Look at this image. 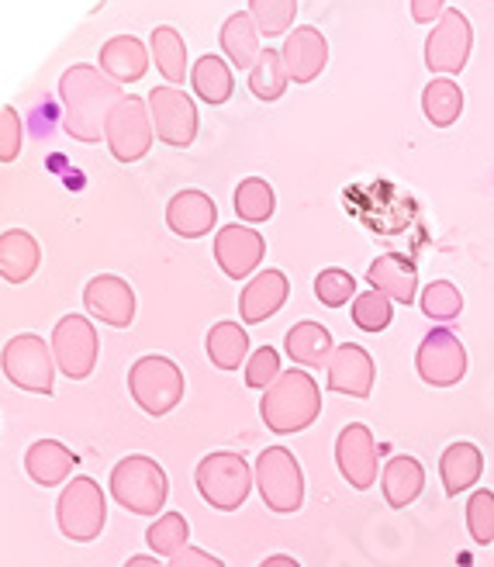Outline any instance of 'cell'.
<instances>
[{
  "label": "cell",
  "mask_w": 494,
  "mask_h": 567,
  "mask_svg": "<svg viewBox=\"0 0 494 567\" xmlns=\"http://www.w3.org/2000/svg\"><path fill=\"white\" fill-rule=\"evenodd\" d=\"M63 125L76 142H101L111 111L125 101L122 83L101 76L97 66H73L60 80Z\"/></svg>",
  "instance_id": "cell-1"
},
{
  "label": "cell",
  "mask_w": 494,
  "mask_h": 567,
  "mask_svg": "<svg viewBox=\"0 0 494 567\" xmlns=\"http://www.w3.org/2000/svg\"><path fill=\"white\" fill-rule=\"evenodd\" d=\"M259 415H264L270 433H301L315 419L322 415V391H318L315 378L305 371H284L267 391L264 402H259Z\"/></svg>",
  "instance_id": "cell-2"
},
{
  "label": "cell",
  "mask_w": 494,
  "mask_h": 567,
  "mask_svg": "<svg viewBox=\"0 0 494 567\" xmlns=\"http://www.w3.org/2000/svg\"><path fill=\"white\" fill-rule=\"evenodd\" d=\"M111 495L122 508L135 516H156L163 513L169 485L166 474L153 457H142V453H132V457L119 461L111 471Z\"/></svg>",
  "instance_id": "cell-3"
},
{
  "label": "cell",
  "mask_w": 494,
  "mask_h": 567,
  "mask_svg": "<svg viewBox=\"0 0 494 567\" xmlns=\"http://www.w3.org/2000/svg\"><path fill=\"white\" fill-rule=\"evenodd\" d=\"M256 485L253 467L231 450L208 453L205 461L197 464V492L218 513H236V508L249 498Z\"/></svg>",
  "instance_id": "cell-4"
},
{
  "label": "cell",
  "mask_w": 494,
  "mask_h": 567,
  "mask_svg": "<svg viewBox=\"0 0 494 567\" xmlns=\"http://www.w3.org/2000/svg\"><path fill=\"white\" fill-rule=\"evenodd\" d=\"M253 474L270 513H280V516L298 513L305 502V474H301L298 457L287 446H267L256 457Z\"/></svg>",
  "instance_id": "cell-5"
},
{
  "label": "cell",
  "mask_w": 494,
  "mask_h": 567,
  "mask_svg": "<svg viewBox=\"0 0 494 567\" xmlns=\"http://www.w3.org/2000/svg\"><path fill=\"white\" fill-rule=\"evenodd\" d=\"M128 391L145 415H166L184 402V371L166 357H142L128 371Z\"/></svg>",
  "instance_id": "cell-6"
},
{
  "label": "cell",
  "mask_w": 494,
  "mask_h": 567,
  "mask_svg": "<svg viewBox=\"0 0 494 567\" xmlns=\"http://www.w3.org/2000/svg\"><path fill=\"white\" fill-rule=\"evenodd\" d=\"M55 519H60V529L66 540H76V544L97 540L107 523V502H104V492L97 481L73 477L63 488L60 502H55Z\"/></svg>",
  "instance_id": "cell-7"
},
{
  "label": "cell",
  "mask_w": 494,
  "mask_h": 567,
  "mask_svg": "<svg viewBox=\"0 0 494 567\" xmlns=\"http://www.w3.org/2000/svg\"><path fill=\"white\" fill-rule=\"evenodd\" d=\"M153 115H150V101L142 97H125L119 107L111 111V118L104 125L107 150L119 163H135L150 153L153 146Z\"/></svg>",
  "instance_id": "cell-8"
},
{
  "label": "cell",
  "mask_w": 494,
  "mask_h": 567,
  "mask_svg": "<svg viewBox=\"0 0 494 567\" xmlns=\"http://www.w3.org/2000/svg\"><path fill=\"white\" fill-rule=\"evenodd\" d=\"M52 347H45V339L35 332H21L0 353V363H4V374L11 384H18L21 391L32 394H52Z\"/></svg>",
  "instance_id": "cell-9"
},
{
  "label": "cell",
  "mask_w": 494,
  "mask_h": 567,
  "mask_svg": "<svg viewBox=\"0 0 494 567\" xmlns=\"http://www.w3.org/2000/svg\"><path fill=\"white\" fill-rule=\"evenodd\" d=\"M471 49H474V28L467 14L446 8L425 39V66L432 73H460L471 60Z\"/></svg>",
  "instance_id": "cell-10"
},
{
  "label": "cell",
  "mask_w": 494,
  "mask_h": 567,
  "mask_svg": "<svg viewBox=\"0 0 494 567\" xmlns=\"http://www.w3.org/2000/svg\"><path fill=\"white\" fill-rule=\"evenodd\" d=\"M52 357L60 363V371L70 381H83L94 374L97 363V332L91 319L83 316H63L52 329Z\"/></svg>",
  "instance_id": "cell-11"
},
{
  "label": "cell",
  "mask_w": 494,
  "mask_h": 567,
  "mask_svg": "<svg viewBox=\"0 0 494 567\" xmlns=\"http://www.w3.org/2000/svg\"><path fill=\"white\" fill-rule=\"evenodd\" d=\"M419 378L432 388H453L467 374V350L450 329H432L415 353Z\"/></svg>",
  "instance_id": "cell-12"
},
{
  "label": "cell",
  "mask_w": 494,
  "mask_h": 567,
  "mask_svg": "<svg viewBox=\"0 0 494 567\" xmlns=\"http://www.w3.org/2000/svg\"><path fill=\"white\" fill-rule=\"evenodd\" d=\"M153 132L173 150H187L197 135V107L181 87H156L150 94Z\"/></svg>",
  "instance_id": "cell-13"
},
{
  "label": "cell",
  "mask_w": 494,
  "mask_h": 567,
  "mask_svg": "<svg viewBox=\"0 0 494 567\" xmlns=\"http://www.w3.org/2000/svg\"><path fill=\"white\" fill-rule=\"evenodd\" d=\"M336 464L339 474L350 481L357 492L377 485V443L363 422H350L336 440Z\"/></svg>",
  "instance_id": "cell-14"
},
{
  "label": "cell",
  "mask_w": 494,
  "mask_h": 567,
  "mask_svg": "<svg viewBox=\"0 0 494 567\" xmlns=\"http://www.w3.org/2000/svg\"><path fill=\"white\" fill-rule=\"evenodd\" d=\"M264 257H267V239L256 229H249V225H225V229H218L215 260L231 280L249 277L259 264H264Z\"/></svg>",
  "instance_id": "cell-15"
},
{
  "label": "cell",
  "mask_w": 494,
  "mask_h": 567,
  "mask_svg": "<svg viewBox=\"0 0 494 567\" xmlns=\"http://www.w3.org/2000/svg\"><path fill=\"white\" fill-rule=\"evenodd\" d=\"M83 305L91 311L94 319H101L104 326H114V329H128L132 319H135V291L132 284L114 277V274H101L86 284L83 291Z\"/></svg>",
  "instance_id": "cell-16"
},
{
  "label": "cell",
  "mask_w": 494,
  "mask_h": 567,
  "mask_svg": "<svg viewBox=\"0 0 494 567\" xmlns=\"http://www.w3.org/2000/svg\"><path fill=\"white\" fill-rule=\"evenodd\" d=\"M326 388L336 391V394H350V399H370L373 391V357L357 347V343H346V347H336L329 367H326Z\"/></svg>",
  "instance_id": "cell-17"
},
{
  "label": "cell",
  "mask_w": 494,
  "mask_h": 567,
  "mask_svg": "<svg viewBox=\"0 0 494 567\" xmlns=\"http://www.w3.org/2000/svg\"><path fill=\"white\" fill-rule=\"evenodd\" d=\"M280 55H284V66H287L290 80L311 83L315 76H322V70L329 63V42L315 24H305V28H295V32L287 35Z\"/></svg>",
  "instance_id": "cell-18"
},
{
  "label": "cell",
  "mask_w": 494,
  "mask_h": 567,
  "mask_svg": "<svg viewBox=\"0 0 494 567\" xmlns=\"http://www.w3.org/2000/svg\"><path fill=\"white\" fill-rule=\"evenodd\" d=\"M367 284L373 291L388 295L391 301L398 305H415L419 298V270L412 260L398 257V252H384V257H377L370 267H367Z\"/></svg>",
  "instance_id": "cell-19"
},
{
  "label": "cell",
  "mask_w": 494,
  "mask_h": 567,
  "mask_svg": "<svg viewBox=\"0 0 494 567\" xmlns=\"http://www.w3.org/2000/svg\"><path fill=\"white\" fill-rule=\"evenodd\" d=\"M287 295H290L287 274H280V270H264V274H256V277L246 284V291L239 295V319L249 322V326L267 322L270 316H277V311L284 308Z\"/></svg>",
  "instance_id": "cell-20"
},
{
  "label": "cell",
  "mask_w": 494,
  "mask_h": 567,
  "mask_svg": "<svg viewBox=\"0 0 494 567\" xmlns=\"http://www.w3.org/2000/svg\"><path fill=\"white\" fill-rule=\"evenodd\" d=\"M218 208L205 190H181L166 205V225L184 239H200L215 229Z\"/></svg>",
  "instance_id": "cell-21"
},
{
  "label": "cell",
  "mask_w": 494,
  "mask_h": 567,
  "mask_svg": "<svg viewBox=\"0 0 494 567\" xmlns=\"http://www.w3.org/2000/svg\"><path fill=\"white\" fill-rule=\"evenodd\" d=\"M73 467H76L73 450L66 443H60V440H39V443L28 446V453H24V471L42 488L63 485Z\"/></svg>",
  "instance_id": "cell-22"
},
{
  "label": "cell",
  "mask_w": 494,
  "mask_h": 567,
  "mask_svg": "<svg viewBox=\"0 0 494 567\" xmlns=\"http://www.w3.org/2000/svg\"><path fill=\"white\" fill-rule=\"evenodd\" d=\"M481 474H484V453L474 443L460 440V443H450L443 450V457H440V477H443L450 498H456L460 492L474 488L477 481H481Z\"/></svg>",
  "instance_id": "cell-23"
},
{
  "label": "cell",
  "mask_w": 494,
  "mask_h": 567,
  "mask_svg": "<svg viewBox=\"0 0 494 567\" xmlns=\"http://www.w3.org/2000/svg\"><path fill=\"white\" fill-rule=\"evenodd\" d=\"M284 350L287 357L295 360L298 367H311V371H322V367H329L332 353H336V343L326 326L318 322H298L295 329L287 332L284 339Z\"/></svg>",
  "instance_id": "cell-24"
},
{
  "label": "cell",
  "mask_w": 494,
  "mask_h": 567,
  "mask_svg": "<svg viewBox=\"0 0 494 567\" xmlns=\"http://www.w3.org/2000/svg\"><path fill=\"white\" fill-rule=\"evenodd\" d=\"M145 66H150V52H145V45L135 35H114L101 45V70L114 83L142 80Z\"/></svg>",
  "instance_id": "cell-25"
},
{
  "label": "cell",
  "mask_w": 494,
  "mask_h": 567,
  "mask_svg": "<svg viewBox=\"0 0 494 567\" xmlns=\"http://www.w3.org/2000/svg\"><path fill=\"white\" fill-rule=\"evenodd\" d=\"M425 488V467L409 457V453H401V457H391L384 474H381V492H384V502L391 508H404L412 505Z\"/></svg>",
  "instance_id": "cell-26"
},
{
  "label": "cell",
  "mask_w": 494,
  "mask_h": 567,
  "mask_svg": "<svg viewBox=\"0 0 494 567\" xmlns=\"http://www.w3.org/2000/svg\"><path fill=\"white\" fill-rule=\"evenodd\" d=\"M39 260H42L39 243L24 229L0 233V277L8 284H24L28 277H35Z\"/></svg>",
  "instance_id": "cell-27"
},
{
  "label": "cell",
  "mask_w": 494,
  "mask_h": 567,
  "mask_svg": "<svg viewBox=\"0 0 494 567\" xmlns=\"http://www.w3.org/2000/svg\"><path fill=\"white\" fill-rule=\"evenodd\" d=\"M259 28H256V21H253V14H246V11H239V14H231L225 24H222V35H218V42H222V52L231 60V66H239V70H253L256 66V60H259Z\"/></svg>",
  "instance_id": "cell-28"
},
{
  "label": "cell",
  "mask_w": 494,
  "mask_h": 567,
  "mask_svg": "<svg viewBox=\"0 0 494 567\" xmlns=\"http://www.w3.org/2000/svg\"><path fill=\"white\" fill-rule=\"evenodd\" d=\"M205 350L218 371H239L249 357V336L239 322H218L205 339Z\"/></svg>",
  "instance_id": "cell-29"
},
{
  "label": "cell",
  "mask_w": 494,
  "mask_h": 567,
  "mask_svg": "<svg viewBox=\"0 0 494 567\" xmlns=\"http://www.w3.org/2000/svg\"><path fill=\"white\" fill-rule=\"evenodd\" d=\"M422 111L435 128H450L463 115V91L450 76H435L422 91Z\"/></svg>",
  "instance_id": "cell-30"
},
{
  "label": "cell",
  "mask_w": 494,
  "mask_h": 567,
  "mask_svg": "<svg viewBox=\"0 0 494 567\" xmlns=\"http://www.w3.org/2000/svg\"><path fill=\"white\" fill-rule=\"evenodd\" d=\"M191 83H194V94L208 104H225L236 91V80H231V70L222 55H200L191 70Z\"/></svg>",
  "instance_id": "cell-31"
},
{
  "label": "cell",
  "mask_w": 494,
  "mask_h": 567,
  "mask_svg": "<svg viewBox=\"0 0 494 567\" xmlns=\"http://www.w3.org/2000/svg\"><path fill=\"white\" fill-rule=\"evenodd\" d=\"M150 52L156 60V70L169 83H184V76H187V45L177 35V28H169V24L156 28L153 39H150Z\"/></svg>",
  "instance_id": "cell-32"
},
{
  "label": "cell",
  "mask_w": 494,
  "mask_h": 567,
  "mask_svg": "<svg viewBox=\"0 0 494 567\" xmlns=\"http://www.w3.org/2000/svg\"><path fill=\"white\" fill-rule=\"evenodd\" d=\"M287 83H290V76H287V66H284V55L277 49L259 52L256 66L249 70V91L259 101H277V97H284Z\"/></svg>",
  "instance_id": "cell-33"
},
{
  "label": "cell",
  "mask_w": 494,
  "mask_h": 567,
  "mask_svg": "<svg viewBox=\"0 0 494 567\" xmlns=\"http://www.w3.org/2000/svg\"><path fill=\"white\" fill-rule=\"evenodd\" d=\"M187 540H191V526H187V519H184L181 513H166V516H159V519L150 526V533H145V544H150V550H153L156 557H173V554H181L184 547H191Z\"/></svg>",
  "instance_id": "cell-34"
},
{
  "label": "cell",
  "mask_w": 494,
  "mask_h": 567,
  "mask_svg": "<svg viewBox=\"0 0 494 567\" xmlns=\"http://www.w3.org/2000/svg\"><path fill=\"white\" fill-rule=\"evenodd\" d=\"M277 208V197H274V187L259 177H249L236 187V215L243 221H267Z\"/></svg>",
  "instance_id": "cell-35"
},
{
  "label": "cell",
  "mask_w": 494,
  "mask_h": 567,
  "mask_svg": "<svg viewBox=\"0 0 494 567\" xmlns=\"http://www.w3.org/2000/svg\"><path fill=\"white\" fill-rule=\"evenodd\" d=\"M422 311L432 322H453L463 311V295L450 280H432L422 291Z\"/></svg>",
  "instance_id": "cell-36"
},
{
  "label": "cell",
  "mask_w": 494,
  "mask_h": 567,
  "mask_svg": "<svg viewBox=\"0 0 494 567\" xmlns=\"http://www.w3.org/2000/svg\"><path fill=\"white\" fill-rule=\"evenodd\" d=\"M298 0H249V14L264 35H284L295 24Z\"/></svg>",
  "instance_id": "cell-37"
},
{
  "label": "cell",
  "mask_w": 494,
  "mask_h": 567,
  "mask_svg": "<svg viewBox=\"0 0 494 567\" xmlns=\"http://www.w3.org/2000/svg\"><path fill=\"white\" fill-rule=\"evenodd\" d=\"M391 319H394V308H391V298L388 295H381V291H363V295H357V301H353V322H357V329H363V332H381V329H388L391 326Z\"/></svg>",
  "instance_id": "cell-38"
},
{
  "label": "cell",
  "mask_w": 494,
  "mask_h": 567,
  "mask_svg": "<svg viewBox=\"0 0 494 567\" xmlns=\"http://www.w3.org/2000/svg\"><path fill=\"white\" fill-rule=\"evenodd\" d=\"M315 298L322 301L326 308H342V305L357 301V280H353V274H346L339 267L322 270V274L315 277Z\"/></svg>",
  "instance_id": "cell-39"
},
{
  "label": "cell",
  "mask_w": 494,
  "mask_h": 567,
  "mask_svg": "<svg viewBox=\"0 0 494 567\" xmlns=\"http://www.w3.org/2000/svg\"><path fill=\"white\" fill-rule=\"evenodd\" d=\"M467 529L474 536V544L487 547L494 540V492L477 488L467 498Z\"/></svg>",
  "instance_id": "cell-40"
},
{
  "label": "cell",
  "mask_w": 494,
  "mask_h": 567,
  "mask_svg": "<svg viewBox=\"0 0 494 567\" xmlns=\"http://www.w3.org/2000/svg\"><path fill=\"white\" fill-rule=\"evenodd\" d=\"M280 353L274 347H259L249 360H246V384L249 388H270L280 378Z\"/></svg>",
  "instance_id": "cell-41"
},
{
  "label": "cell",
  "mask_w": 494,
  "mask_h": 567,
  "mask_svg": "<svg viewBox=\"0 0 494 567\" xmlns=\"http://www.w3.org/2000/svg\"><path fill=\"white\" fill-rule=\"evenodd\" d=\"M21 153V118L14 107L0 111V163H14Z\"/></svg>",
  "instance_id": "cell-42"
},
{
  "label": "cell",
  "mask_w": 494,
  "mask_h": 567,
  "mask_svg": "<svg viewBox=\"0 0 494 567\" xmlns=\"http://www.w3.org/2000/svg\"><path fill=\"white\" fill-rule=\"evenodd\" d=\"M166 567H225L218 557H212L208 550H200V547H184L181 554H173Z\"/></svg>",
  "instance_id": "cell-43"
},
{
  "label": "cell",
  "mask_w": 494,
  "mask_h": 567,
  "mask_svg": "<svg viewBox=\"0 0 494 567\" xmlns=\"http://www.w3.org/2000/svg\"><path fill=\"white\" fill-rule=\"evenodd\" d=\"M446 11V0H412V18L419 24H435Z\"/></svg>",
  "instance_id": "cell-44"
},
{
  "label": "cell",
  "mask_w": 494,
  "mask_h": 567,
  "mask_svg": "<svg viewBox=\"0 0 494 567\" xmlns=\"http://www.w3.org/2000/svg\"><path fill=\"white\" fill-rule=\"evenodd\" d=\"M259 567H301L295 557H287V554H274V557H267Z\"/></svg>",
  "instance_id": "cell-45"
},
{
  "label": "cell",
  "mask_w": 494,
  "mask_h": 567,
  "mask_svg": "<svg viewBox=\"0 0 494 567\" xmlns=\"http://www.w3.org/2000/svg\"><path fill=\"white\" fill-rule=\"evenodd\" d=\"M125 567H166V564H159L156 557H145V554H138V557H128V560H125Z\"/></svg>",
  "instance_id": "cell-46"
}]
</instances>
